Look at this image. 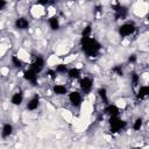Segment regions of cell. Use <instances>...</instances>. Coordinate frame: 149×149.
<instances>
[{"label":"cell","mask_w":149,"mask_h":149,"mask_svg":"<svg viewBox=\"0 0 149 149\" xmlns=\"http://www.w3.org/2000/svg\"><path fill=\"white\" fill-rule=\"evenodd\" d=\"M135 97L137 100H146L149 98V84H142L135 91Z\"/></svg>","instance_id":"cell-7"},{"label":"cell","mask_w":149,"mask_h":149,"mask_svg":"<svg viewBox=\"0 0 149 149\" xmlns=\"http://www.w3.org/2000/svg\"><path fill=\"white\" fill-rule=\"evenodd\" d=\"M143 119L141 118V116H137V118H135L134 119V121H133V123H132V128H133V130H135V132H140L141 129H142V127H143Z\"/></svg>","instance_id":"cell-19"},{"label":"cell","mask_w":149,"mask_h":149,"mask_svg":"<svg viewBox=\"0 0 149 149\" xmlns=\"http://www.w3.org/2000/svg\"><path fill=\"white\" fill-rule=\"evenodd\" d=\"M51 90H52V93H54L55 95H57V97L68 95V92H69L66 85H64V84H57V83L52 85Z\"/></svg>","instance_id":"cell-11"},{"label":"cell","mask_w":149,"mask_h":149,"mask_svg":"<svg viewBox=\"0 0 149 149\" xmlns=\"http://www.w3.org/2000/svg\"><path fill=\"white\" fill-rule=\"evenodd\" d=\"M10 64L15 68V69H21L23 65V61L21 59L20 56L17 55H12L10 56Z\"/></svg>","instance_id":"cell-18"},{"label":"cell","mask_w":149,"mask_h":149,"mask_svg":"<svg viewBox=\"0 0 149 149\" xmlns=\"http://www.w3.org/2000/svg\"><path fill=\"white\" fill-rule=\"evenodd\" d=\"M147 22H148V24H149V13H148V15H147Z\"/></svg>","instance_id":"cell-25"},{"label":"cell","mask_w":149,"mask_h":149,"mask_svg":"<svg viewBox=\"0 0 149 149\" xmlns=\"http://www.w3.org/2000/svg\"><path fill=\"white\" fill-rule=\"evenodd\" d=\"M68 100H69V102L72 107L79 108L83 105V93H81V91L72 90V91L68 92Z\"/></svg>","instance_id":"cell-5"},{"label":"cell","mask_w":149,"mask_h":149,"mask_svg":"<svg viewBox=\"0 0 149 149\" xmlns=\"http://www.w3.org/2000/svg\"><path fill=\"white\" fill-rule=\"evenodd\" d=\"M54 69H55V71H56L58 74L68 73V70H69V68H68V65H66L65 63H58V64L55 65Z\"/></svg>","instance_id":"cell-20"},{"label":"cell","mask_w":149,"mask_h":149,"mask_svg":"<svg viewBox=\"0 0 149 149\" xmlns=\"http://www.w3.org/2000/svg\"><path fill=\"white\" fill-rule=\"evenodd\" d=\"M48 24H49V28L54 31H57L59 28H61V21H59V17L54 14V15H50L48 17Z\"/></svg>","instance_id":"cell-13"},{"label":"cell","mask_w":149,"mask_h":149,"mask_svg":"<svg viewBox=\"0 0 149 149\" xmlns=\"http://www.w3.org/2000/svg\"><path fill=\"white\" fill-rule=\"evenodd\" d=\"M49 1H50V0H37V5H41V6H47Z\"/></svg>","instance_id":"cell-24"},{"label":"cell","mask_w":149,"mask_h":149,"mask_svg":"<svg viewBox=\"0 0 149 149\" xmlns=\"http://www.w3.org/2000/svg\"><path fill=\"white\" fill-rule=\"evenodd\" d=\"M29 26H30V22L26 16H19L14 21V27L17 30H27L29 29Z\"/></svg>","instance_id":"cell-9"},{"label":"cell","mask_w":149,"mask_h":149,"mask_svg":"<svg viewBox=\"0 0 149 149\" xmlns=\"http://www.w3.org/2000/svg\"><path fill=\"white\" fill-rule=\"evenodd\" d=\"M23 99H24L23 93H22L21 91H16V92H14V93L12 94V97H10V104L14 105V106H20V105H22Z\"/></svg>","instance_id":"cell-16"},{"label":"cell","mask_w":149,"mask_h":149,"mask_svg":"<svg viewBox=\"0 0 149 149\" xmlns=\"http://www.w3.org/2000/svg\"><path fill=\"white\" fill-rule=\"evenodd\" d=\"M97 95L104 102V105H107L108 104V93H107V90L105 87H99L97 90Z\"/></svg>","instance_id":"cell-17"},{"label":"cell","mask_w":149,"mask_h":149,"mask_svg":"<svg viewBox=\"0 0 149 149\" xmlns=\"http://www.w3.org/2000/svg\"><path fill=\"white\" fill-rule=\"evenodd\" d=\"M0 2H1V5H0V9H1V10H5L6 5H7V0H0Z\"/></svg>","instance_id":"cell-23"},{"label":"cell","mask_w":149,"mask_h":149,"mask_svg":"<svg viewBox=\"0 0 149 149\" xmlns=\"http://www.w3.org/2000/svg\"><path fill=\"white\" fill-rule=\"evenodd\" d=\"M37 78H38V73H36L34 70H31L30 68L26 69L23 71V79L28 83H30L31 85H36L37 83Z\"/></svg>","instance_id":"cell-8"},{"label":"cell","mask_w":149,"mask_h":149,"mask_svg":"<svg viewBox=\"0 0 149 149\" xmlns=\"http://www.w3.org/2000/svg\"><path fill=\"white\" fill-rule=\"evenodd\" d=\"M78 84L81 93L84 94H88L93 90V78L90 76H81L78 80Z\"/></svg>","instance_id":"cell-4"},{"label":"cell","mask_w":149,"mask_h":149,"mask_svg":"<svg viewBox=\"0 0 149 149\" xmlns=\"http://www.w3.org/2000/svg\"><path fill=\"white\" fill-rule=\"evenodd\" d=\"M136 29H137V28H136V24H135L134 22L127 21V22H123L122 24L119 26L118 33H119V35H120L122 38H127V37H129V36L134 35L135 31H136Z\"/></svg>","instance_id":"cell-3"},{"label":"cell","mask_w":149,"mask_h":149,"mask_svg":"<svg viewBox=\"0 0 149 149\" xmlns=\"http://www.w3.org/2000/svg\"><path fill=\"white\" fill-rule=\"evenodd\" d=\"M113 72L116 74V76H122L123 74V70H122V66L121 65H116L113 68Z\"/></svg>","instance_id":"cell-21"},{"label":"cell","mask_w":149,"mask_h":149,"mask_svg":"<svg viewBox=\"0 0 149 149\" xmlns=\"http://www.w3.org/2000/svg\"><path fill=\"white\" fill-rule=\"evenodd\" d=\"M14 133V127L12 123L9 122H5L2 125V128H1V136L2 139H8L12 136V134Z\"/></svg>","instance_id":"cell-15"},{"label":"cell","mask_w":149,"mask_h":149,"mask_svg":"<svg viewBox=\"0 0 149 149\" xmlns=\"http://www.w3.org/2000/svg\"><path fill=\"white\" fill-rule=\"evenodd\" d=\"M40 105H41V99H40V97L37 94H35L34 97H31L28 100V102L26 105V108L28 111H30V112H34V111H36L40 107Z\"/></svg>","instance_id":"cell-12"},{"label":"cell","mask_w":149,"mask_h":149,"mask_svg":"<svg viewBox=\"0 0 149 149\" xmlns=\"http://www.w3.org/2000/svg\"><path fill=\"white\" fill-rule=\"evenodd\" d=\"M108 126H109V132L112 134H119L121 130H123L126 128L127 123L119 115H114V116H109Z\"/></svg>","instance_id":"cell-2"},{"label":"cell","mask_w":149,"mask_h":149,"mask_svg":"<svg viewBox=\"0 0 149 149\" xmlns=\"http://www.w3.org/2000/svg\"><path fill=\"white\" fill-rule=\"evenodd\" d=\"M29 68L31 70H34L36 73H41L45 68V59L43 57H41V56H35V58L30 63Z\"/></svg>","instance_id":"cell-6"},{"label":"cell","mask_w":149,"mask_h":149,"mask_svg":"<svg viewBox=\"0 0 149 149\" xmlns=\"http://www.w3.org/2000/svg\"><path fill=\"white\" fill-rule=\"evenodd\" d=\"M19 1H23V0H19Z\"/></svg>","instance_id":"cell-26"},{"label":"cell","mask_w":149,"mask_h":149,"mask_svg":"<svg viewBox=\"0 0 149 149\" xmlns=\"http://www.w3.org/2000/svg\"><path fill=\"white\" fill-rule=\"evenodd\" d=\"M136 61H137V56L136 55H130L128 57V63H130V64H134Z\"/></svg>","instance_id":"cell-22"},{"label":"cell","mask_w":149,"mask_h":149,"mask_svg":"<svg viewBox=\"0 0 149 149\" xmlns=\"http://www.w3.org/2000/svg\"><path fill=\"white\" fill-rule=\"evenodd\" d=\"M66 76L70 80H79V78L81 77V71H80L79 68L72 66V68H69Z\"/></svg>","instance_id":"cell-14"},{"label":"cell","mask_w":149,"mask_h":149,"mask_svg":"<svg viewBox=\"0 0 149 149\" xmlns=\"http://www.w3.org/2000/svg\"><path fill=\"white\" fill-rule=\"evenodd\" d=\"M80 47L83 52L86 55V57H94L99 54L100 49H101V44L92 36H87L84 37L81 36L80 38Z\"/></svg>","instance_id":"cell-1"},{"label":"cell","mask_w":149,"mask_h":149,"mask_svg":"<svg viewBox=\"0 0 149 149\" xmlns=\"http://www.w3.org/2000/svg\"><path fill=\"white\" fill-rule=\"evenodd\" d=\"M104 113L106 115H108V118L109 116H114V115H119L120 114V107L116 104H109L108 102L104 107Z\"/></svg>","instance_id":"cell-10"}]
</instances>
